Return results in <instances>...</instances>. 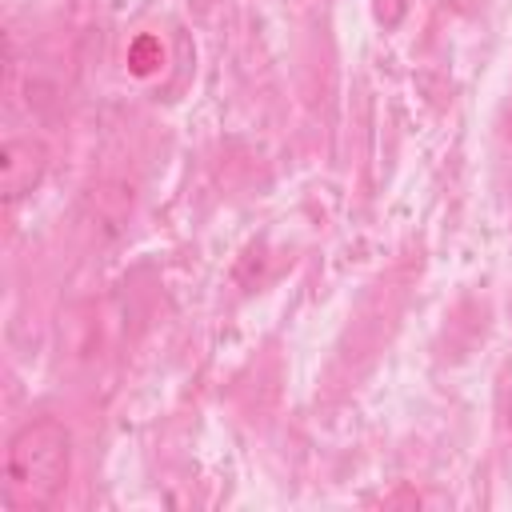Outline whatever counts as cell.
<instances>
[{
  "instance_id": "obj_3",
  "label": "cell",
  "mask_w": 512,
  "mask_h": 512,
  "mask_svg": "<svg viewBox=\"0 0 512 512\" xmlns=\"http://www.w3.org/2000/svg\"><path fill=\"white\" fill-rule=\"evenodd\" d=\"M164 64V48H160V40L156 36H136L132 44H128V68L136 72V76H152L156 68Z\"/></svg>"
},
{
  "instance_id": "obj_5",
  "label": "cell",
  "mask_w": 512,
  "mask_h": 512,
  "mask_svg": "<svg viewBox=\"0 0 512 512\" xmlns=\"http://www.w3.org/2000/svg\"><path fill=\"white\" fill-rule=\"evenodd\" d=\"M192 4H196V8H212L216 0H192Z\"/></svg>"
},
{
  "instance_id": "obj_4",
  "label": "cell",
  "mask_w": 512,
  "mask_h": 512,
  "mask_svg": "<svg viewBox=\"0 0 512 512\" xmlns=\"http://www.w3.org/2000/svg\"><path fill=\"white\" fill-rule=\"evenodd\" d=\"M372 8H376V20H380L384 28H396V24L404 20V12H408V0H376Z\"/></svg>"
},
{
  "instance_id": "obj_2",
  "label": "cell",
  "mask_w": 512,
  "mask_h": 512,
  "mask_svg": "<svg viewBox=\"0 0 512 512\" xmlns=\"http://www.w3.org/2000/svg\"><path fill=\"white\" fill-rule=\"evenodd\" d=\"M44 168H48L44 140H36V136H8L0 144V192H4V200L8 204L24 200L44 180Z\"/></svg>"
},
{
  "instance_id": "obj_1",
  "label": "cell",
  "mask_w": 512,
  "mask_h": 512,
  "mask_svg": "<svg viewBox=\"0 0 512 512\" xmlns=\"http://www.w3.org/2000/svg\"><path fill=\"white\" fill-rule=\"evenodd\" d=\"M72 472V436L60 420L40 416L12 432L4 452V488L16 508H48Z\"/></svg>"
}]
</instances>
